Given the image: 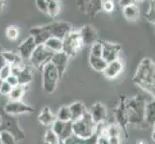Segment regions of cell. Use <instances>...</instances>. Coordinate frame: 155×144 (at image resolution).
I'll return each mask as SVG.
<instances>
[{
  "instance_id": "obj_1",
  "label": "cell",
  "mask_w": 155,
  "mask_h": 144,
  "mask_svg": "<svg viewBox=\"0 0 155 144\" xmlns=\"http://www.w3.org/2000/svg\"><path fill=\"white\" fill-rule=\"evenodd\" d=\"M132 82L143 91L153 96L155 94V65L150 58H143L139 62Z\"/></svg>"
},
{
  "instance_id": "obj_2",
  "label": "cell",
  "mask_w": 155,
  "mask_h": 144,
  "mask_svg": "<svg viewBox=\"0 0 155 144\" xmlns=\"http://www.w3.org/2000/svg\"><path fill=\"white\" fill-rule=\"evenodd\" d=\"M147 101L141 94L126 98L125 107L128 125L135 126L139 129H147L145 125V109Z\"/></svg>"
},
{
  "instance_id": "obj_3",
  "label": "cell",
  "mask_w": 155,
  "mask_h": 144,
  "mask_svg": "<svg viewBox=\"0 0 155 144\" xmlns=\"http://www.w3.org/2000/svg\"><path fill=\"white\" fill-rule=\"evenodd\" d=\"M97 125L93 121L89 111H86L81 118L72 121V135L79 138H87L94 135Z\"/></svg>"
},
{
  "instance_id": "obj_4",
  "label": "cell",
  "mask_w": 155,
  "mask_h": 144,
  "mask_svg": "<svg viewBox=\"0 0 155 144\" xmlns=\"http://www.w3.org/2000/svg\"><path fill=\"white\" fill-rule=\"evenodd\" d=\"M0 115L2 117L1 124H0V132H8L12 135L17 141H20L24 139L25 132L19 126L18 118L15 115H10L0 109Z\"/></svg>"
},
{
  "instance_id": "obj_5",
  "label": "cell",
  "mask_w": 155,
  "mask_h": 144,
  "mask_svg": "<svg viewBox=\"0 0 155 144\" xmlns=\"http://www.w3.org/2000/svg\"><path fill=\"white\" fill-rule=\"evenodd\" d=\"M84 48L79 31H71L63 39L62 51L71 58L76 56Z\"/></svg>"
},
{
  "instance_id": "obj_6",
  "label": "cell",
  "mask_w": 155,
  "mask_h": 144,
  "mask_svg": "<svg viewBox=\"0 0 155 144\" xmlns=\"http://www.w3.org/2000/svg\"><path fill=\"white\" fill-rule=\"evenodd\" d=\"M41 72H42V88H44V90L46 93L52 94L56 90L58 82L60 81L56 68L51 62H48L41 69Z\"/></svg>"
},
{
  "instance_id": "obj_7",
  "label": "cell",
  "mask_w": 155,
  "mask_h": 144,
  "mask_svg": "<svg viewBox=\"0 0 155 144\" xmlns=\"http://www.w3.org/2000/svg\"><path fill=\"white\" fill-rule=\"evenodd\" d=\"M127 96L122 94L120 95V102L117 104V108L113 110L114 113V117L117 121V124L120 126L121 129L122 136H124V138L127 139L128 138V119H127V113H126V107H125V102H126Z\"/></svg>"
},
{
  "instance_id": "obj_8",
  "label": "cell",
  "mask_w": 155,
  "mask_h": 144,
  "mask_svg": "<svg viewBox=\"0 0 155 144\" xmlns=\"http://www.w3.org/2000/svg\"><path fill=\"white\" fill-rule=\"evenodd\" d=\"M53 56V52L49 51L47 48L44 45H38L36 46L35 50L32 53V55L29 59V62L31 66H33L37 69L41 71V69L46 63L50 62V60Z\"/></svg>"
},
{
  "instance_id": "obj_9",
  "label": "cell",
  "mask_w": 155,
  "mask_h": 144,
  "mask_svg": "<svg viewBox=\"0 0 155 144\" xmlns=\"http://www.w3.org/2000/svg\"><path fill=\"white\" fill-rule=\"evenodd\" d=\"M44 27L49 33L50 37L58 38L62 40L68 33L72 31L71 25L66 21H56V22L44 25Z\"/></svg>"
},
{
  "instance_id": "obj_10",
  "label": "cell",
  "mask_w": 155,
  "mask_h": 144,
  "mask_svg": "<svg viewBox=\"0 0 155 144\" xmlns=\"http://www.w3.org/2000/svg\"><path fill=\"white\" fill-rule=\"evenodd\" d=\"M3 110L10 115H18L22 114H32L34 113L35 109L32 106L25 104L21 100L18 101H8L5 104Z\"/></svg>"
},
{
  "instance_id": "obj_11",
  "label": "cell",
  "mask_w": 155,
  "mask_h": 144,
  "mask_svg": "<svg viewBox=\"0 0 155 144\" xmlns=\"http://www.w3.org/2000/svg\"><path fill=\"white\" fill-rule=\"evenodd\" d=\"M102 42V54L101 58L108 63L115 60L120 59V54L121 52V45L119 43L109 41H101Z\"/></svg>"
},
{
  "instance_id": "obj_12",
  "label": "cell",
  "mask_w": 155,
  "mask_h": 144,
  "mask_svg": "<svg viewBox=\"0 0 155 144\" xmlns=\"http://www.w3.org/2000/svg\"><path fill=\"white\" fill-rule=\"evenodd\" d=\"M51 130L59 137V140H65L72 136V121L64 122L56 119L51 126Z\"/></svg>"
},
{
  "instance_id": "obj_13",
  "label": "cell",
  "mask_w": 155,
  "mask_h": 144,
  "mask_svg": "<svg viewBox=\"0 0 155 144\" xmlns=\"http://www.w3.org/2000/svg\"><path fill=\"white\" fill-rule=\"evenodd\" d=\"M68 60H69V57L63 51L53 53V56L50 60V62L55 66L56 70L58 72V75H59V79L60 80L63 79L64 75H65V73L67 71Z\"/></svg>"
},
{
  "instance_id": "obj_14",
  "label": "cell",
  "mask_w": 155,
  "mask_h": 144,
  "mask_svg": "<svg viewBox=\"0 0 155 144\" xmlns=\"http://www.w3.org/2000/svg\"><path fill=\"white\" fill-rule=\"evenodd\" d=\"M80 37L84 46H92L94 42L98 40L97 32L93 25H85L79 30Z\"/></svg>"
},
{
  "instance_id": "obj_15",
  "label": "cell",
  "mask_w": 155,
  "mask_h": 144,
  "mask_svg": "<svg viewBox=\"0 0 155 144\" xmlns=\"http://www.w3.org/2000/svg\"><path fill=\"white\" fill-rule=\"evenodd\" d=\"M89 114H90L91 117H92L93 121L97 125L104 124V122L107 119V116H108L105 105L100 102L94 103L92 106V108H91Z\"/></svg>"
},
{
  "instance_id": "obj_16",
  "label": "cell",
  "mask_w": 155,
  "mask_h": 144,
  "mask_svg": "<svg viewBox=\"0 0 155 144\" xmlns=\"http://www.w3.org/2000/svg\"><path fill=\"white\" fill-rule=\"evenodd\" d=\"M36 43L34 41L33 37L29 36L27 39H25L23 41H21L18 47V53L20 58L23 61H29V59L32 55V53L36 48Z\"/></svg>"
},
{
  "instance_id": "obj_17",
  "label": "cell",
  "mask_w": 155,
  "mask_h": 144,
  "mask_svg": "<svg viewBox=\"0 0 155 144\" xmlns=\"http://www.w3.org/2000/svg\"><path fill=\"white\" fill-rule=\"evenodd\" d=\"M12 74L17 76L18 80V84L20 86H27L32 81L33 75L32 71L28 66H21L18 67H12Z\"/></svg>"
},
{
  "instance_id": "obj_18",
  "label": "cell",
  "mask_w": 155,
  "mask_h": 144,
  "mask_svg": "<svg viewBox=\"0 0 155 144\" xmlns=\"http://www.w3.org/2000/svg\"><path fill=\"white\" fill-rule=\"evenodd\" d=\"M122 71H124V63H122V62L120 59H117V60H115L113 62L107 63V66L102 71V73L105 78L113 80L116 79L117 77H119Z\"/></svg>"
},
{
  "instance_id": "obj_19",
  "label": "cell",
  "mask_w": 155,
  "mask_h": 144,
  "mask_svg": "<svg viewBox=\"0 0 155 144\" xmlns=\"http://www.w3.org/2000/svg\"><path fill=\"white\" fill-rule=\"evenodd\" d=\"M29 35L33 37L34 41L36 45H41L46 41L47 39L50 38L49 33L45 30V28L42 26H35V27L31 28L29 30Z\"/></svg>"
},
{
  "instance_id": "obj_20",
  "label": "cell",
  "mask_w": 155,
  "mask_h": 144,
  "mask_svg": "<svg viewBox=\"0 0 155 144\" xmlns=\"http://www.w3.org/2000/svg\"><path fill=\"white\" fill-rule=\"evenodd\" d=\"M39 122L44 126H52L56 120V115L51 111L49 107H44L38 115Z\"/></svg>"
},
{
  "instance_id": "obj_21",
  "label": "cell",
  "mask_w": 155,
  "mask_h": 144,
  "mask_svg": "<svg viewBox=\"0 0 155 144\" xmlns=\"http://www.w3.org/2000/svg\"><path fill=\"white\" fill-rule=\"evenodd\" d=\"M155 124V101L154 98L147 102L145 109V125L146 128L154 127Z\"/></svg>"
},
{
  "instance_id": "obj_22",
  "label": "cell",
  "mask_w": 155,
  "mask_h": 144,
  "mask_svg": "<svg viewBox=\"0 0 155 144\" xmlns=\"http://www.w3.org/2000/svg\"><path fill=\"white\" fill-rule=\"evenodd\" d=\"M68 109L71 114V121H75L79 118H81L82 115L86 113V106L81 101H76L68 106Z\"/></svg>"
},
{
  "instance_id": "obj_23",
  "label": "cell",
  "mask_w": 155,
  "mask_h": 144,
  "mask_svg": "<svg viewBox=\"0 0 155 144\" xmlns=\"http://www.w3.org/2000/svg\"><path fill=\"white\" fill-rule=\"evenodd\" d=\"M2 55L7 65H10L12 67H18L23 66V60L20 58L18 53L13 51H3Z\"/></svg>"
},
{
  "instance_id": "obj_24",
  "label": "cell",
  "mask_w": 155,
  "mask_h": 144,
  "mask_svg": "<svg viewBox=\"0 0 155 144\" xmlns=\"http://www.w3.org/2000/svg\"><path fill=\"white\" fill-rule=\"evenodd\" d=\"M122 9V14L128 21H136L140 17V9L136 4H131Z\"/></svg>"
},
{
  "instance_id": "obj_25",
  "label": "cell",
  "mask_w": 155,
  "mask_h": 144,
  "mask_svg": "<svg viewBox=\"0 0 155 144\" xmlns=\"http://www.w3.org/2000/svg\"><path fill=\"white\" fill-rule=\"evenodd\" d=\"M42 45L53 53L61 52L63 49V40L58 38H54V37H50Z\"/></svg>"
},
{
  "instance_id": "obj_26",
  "label": "cell",
  "mask_w": 155,
  "mask_h": 144,
  "mask_svg": "<svg viewBox=\"0 0 155 144\" xmlns=\"http://www.w3.org/2000/svg\"><path fill=\"white\" fill-rule=\"evenodd\" d=\"M89 62L91 67L97 72H102L107 66V62L101 57H94L91 55L89 57Z\"/></svg>"
},
{
  "instance_id": "obj_27",
  "label": "cell",
  "mask_w": 155,
  "mask_h": 144,
  "mask_svg": "<svg viewBox=\"0 0 155 144\" xmlns=\"http://www.w3.org/2000/svg\"><path fill=\"white\" fill-rule=\"evenodd\" d=\"M102 132L107 136H121L122 133L120 126L117 123H111L107 126L102 127Z\"/></svg>"
},
{
  "instance_id": "obj_28",
  "label": "cell",
  "mask_w": 155,
  "mask_h": 144,
  "mask_svg": "<svg viewBox=\"0 0 155 144\" xmlns=\"http://www.w3.org/2000/svg\"><path fill=\"white\" fill-rule=\"evenodd\" d=\"M61 4L59 0H51L47 5V15L52 18H56L60 14Z\"/></svg>"
},
{
  "instance_id": "obj_29",
  "label": "cell",
  "mask_w": 155,
  "mask_h": 144,
  "mask_svg": "<svg viewBox=\"0 0 155 144\" xmlns=\"http://www.w3.org/2000/svg\"><path fill=\"white\" fill-rule=\"evenodd\" d=\"M25 88L26 87L25 86H18L17 87H14L11 90V92L9 93V100L10 101H18L22 98V96L25 92Z\"/></svg>"
},
{
  "instance_id": "obj_30",
  "label": "cell",
  "mask_w": 155,
  "mask_h": 144,
  "mask_svg": "<svg viewBox=\"0 0 155 144\" xmlns=\"http://www.w3.org/2000/svg\"><path fill=\"white\" fill-rule=\"evenodd\" d=\"M56 119L60 121H64V122L71 121V110L68 109V106H62L61 108L58 110L56 114Z\"/></svg>"
},
{
  "instance_id": "obj_31",
  "label": "cell",
  "mask_w": 155,
  "mask_h": 144,
  "mask_svg": "<svg viewBox=\"0 0 155 144\" xmlns=\"http://www.w3.org/2000/svg\"><path fill=\"white\" fill-rule=\"evenodd\" d=\"M18 36H19V30L17 26L11 25L6 28V37L8 40H18Z\"/></svg>"
},
{
  "instance_id": "obj_32",
  "label": "cell",
  "mask_w": 155,
  "mask_h": 144,
  "mask_svg": "<svg viewBox=\"0 0 155 144\" xmlns=\"http://www.w3.org/2000/svg\"><path fill=\"white\" fill-rule=\"evenodd\" d=\"M149 5H148V9L147 11V13L145 14L146 19L152 24H154V20H155V4H154V0H148Z\"/></svg>"
},
{
  "instance_id": "obj_33",
  "label": "cell",
  "mask_w": 155,
  "mask_h": 144,
  "mask_svg": "<svg viewBox=\"0 0 155 144\" xmlns=\"http://www.w3.org/2000/svg\"><path fill=\"white\" fill-rule=\"evenodd\" d=\"M45 144H58L59 143V137L56 136V134L50 129L46 131L45 135Z\"/></svg>"
},
{
  "instance_id": "obj_34",
  "label": "cell",
  "mask_w": 155,
  "mask_h": 144,
  "mask_svg": "<svg viewBox=\"0 0 155 144\" xmlns=\"http://www.w3.org/2000/svg\"><path fill=\"white\" fill-rule=\"evenodd\" d=\"M0 140L2 144H15L17 140L15 138L8 132H0Z\"/></svg>"
},
{
  "instance_id": "obj_35",
  "label": "cell",
  "mask_w": 155,
  "mask_h": 144,
  "mask_svg": "<svg viewBox=\"0 0 155 144\" xmlns=\"http://www.w3.org/2000/svg\"><path fill=\"white\" fill-rule=\"evenodd\" d=\"M101 54H102V42L100 40H97L91 46L90 55L94 57H101Z\"/></svg>"
},
{
  "instance_id": "obj_36",
  "label": "cell",
  "mask_w": 155,
  "mask_h": 144,
  "mask_svg": "<svg viewBox=\"0 0 155 144\" xmlns=\"http://www.w3.org/2000/svg\"><path fill=\"white\" fill-rule=\"evenodd\" d=\"M101 8L108 14L113 13V11L115 9L113 0H101Z\"/></svg>"
},
{
  "instance_id": "obj_37",
  "label": "cell",
  "mask_w": 155,
  "mask_h": 144,
  "mask_svg": "<svg viewBox=\"0 0 155 144\" xmlns=\"http://www.w3.org/2000/svg\"><path fill=\"white\" fill-rule=\"evenodd\" d=\"M11 74H12V66L10 65H5L3 67L0 68V78L2 81H5Z\"/></svg>"
},
{
  "instance_id": "obj_38",
  "label": "cell",
  "mask_w": 155,
  "mask_h": 144,
  "mask_svg": "<svg viewBox=\"0 0 155 144\" xmlns=\"http://www.w3.org/2000/svg\"><path fill=\"white\" fill-rule=\"evenodd\" d=\"M36 7L40 12L42 14H47V5H48V1L47 0H36Z\"/></svg>"
},
{
  "instance_id": "obj_39",
  "label": "cell",
  "mask_w": 155,
  "mask_h": 144,
  "mask_svg": "<svg viewBox=\"0 0 155 144\" xmlns=\"http://www.w3.org/2000/svg\"><path fill=\"white\" fill-rule=\"evenodd\" d=\"M12 87L10 86V85L6 82V81H3L1 87H0V93L2 95H6L8 96L9 93L11 92V90H12Z\"/></svg>"
},
{
  "instance_id": "obj_40",
  "label": "cell",
  "mask_w": 155,
  "mask_h": 144,
  "mask_svg": "<svg viewBox=\"0 0 155 144\" xmlns=\"http://www.w3.org/2000/svg\"><path fill=\"white\" fill-rule=\"evenodd\" d=\"M97 144H109V137L102 132V129H101L100 134L97 136Z\"/></svg>"
},
{
  "instance_id": "obj_41",
  "label": "cell",
  "mask_w": 155,
  "mask_h": 144,
  "mask_svg": "<svg viewBox=\"0 0 155 144\" xmlns=\"http://www.w3.org/2000/svg\"><path fill=\"white\" fill-rule=\"evenodd\" d=\"M11 87L12 88H14V87H17V86H18V78H17V76L15 75H14V74H11V75L5 80Z\"/></svg>"
},
{
  "instance_id": "obj_42",
  "label": "cell",
  "mask_w": 155,
  "mask_h": 144,
  "mask_svg": "<svg viewBox=\"0 0 155 144\" xmlns=\"http://www.w3.org/2000/svg\"><path fill=\"white\" fill-rule=\"evenodd\" d=\"M109 144H121V136H109Z\"/></svg>"
},
{
  "instance_id": "obj_43",
  "label": "cell",
  "mask_w": 155,
  "mask_h": 144,
  "mask_svg": "<svg viewBox=\"0 0 155 144\" xmlns=\"http://www.w3.org/2000/svg\"><path fill=\"white\" fill-rule=\"evenodd\" d=\"M135 3H136L135 0H119V5L121 8L128 6V5H131V4H135Z\"/></svg>"
},
{
  "instance_id": "obj_44",
  "label": "cell",
  "mask_w": 155,
  "mask_h": 144,
  "mask_svg": "<svg viewBox=\"0 0 155 144\" xmlns=\"http://www.w3.org/2000/svg\"><path fill=\"white\" fill-rule=\"evenodd\" d=\"M2 52L3 50L1 49V47H0V68L3 67L5 65H6V62H5L4 58H3V55H2Z\"/></svg>"
},
{
  "instance_id": "obj_45",
  "label": "cell",
  "mask_w": 155,
  "mask_h": 144,
  "mask_svg": "<svg viewBox=\"0 0 155 144\" xmlns=\"http://www.w3.org/2000/svg\"><path fill=\"white\" fill-rule=\"evenodd\" d=\"M4 6H5V0H0V14L3 12Z\"/></svg>"
},
{
  "instance_id": "obj_46",
  "label": "cell",
  "mask_w": 155,
  "mask_h": 144,
  "mask_svg": "<svg viewBox=\"0 0 155 144\" xmlns=\"http://www.w3.org/2000/svg\"><path fill=\"white\" fill-rule=\"evenodd\" d=\"M137 144H147V142L145 141V140H140V141L137 142Z\"/></svg>"
},
{
  "instance_id": "obj_47",
  "label": "cell",
  "mask_w": 155,
  "mask_h": 144,
  "mask_svg": "<svg viewBox=\"0 0 155 144\" xmlns=\"http://www.w3.org/2000/svg\"><path fill=\"white\" fill-rule=\"evenodd\" d=\"M154 132H155V131H154V128H153V131H152V135H151V136H152L151 137H152V140H153V141L155 140V138H154Z\"/></svg>"
},
{
  "instance_id": "obj_48",
  "label": "cell",
  "mask_w": 155,
  "mask_h": 144,
  "mask_svg": "<svg viewBox=\"0 0 155 144\" xmlns=\"http://www.w3.org/2000/svg\"><path fill=\"white\" fill-rule=\"evenodd\" d=\"M2 83H3V81H2V80H1V78H0V87H1Z\"/></svg>"
},
{
  "instance_id": "obj_49",
  "label": "cell",
  "mask_w": 155,
  "mask_h": 144,
  "mask_svg": "<svg viewBox=\"0 0 155 144\" xmlns=\"http://www.w3.org/2000/svg\"><path fill=\"white\" fill-rule=\"evenodd\" d=\"M136 2H141V1H143V0H135Z\"/></svg>"
},
{
  "instance_id": "obj_50",
  "label": "cell",
  "mask_w": 155,
  "mask_h": 144,
  "mask_svg": "<svg viewBox=\"0 0 155 144\" xmlns=\"http://www.w3.org/2000/svg\"><path fill=\"white\" fill-rule=\"evenodd\" d=\"M1 121H2V117H1V115H0V124H1Z\"/></svg>"
},
{
  "instance_id": "obj_51",
  "label": "cell",
  "mask_w": 155,
  "mask_h": 144,
  "mask_svg": "<svg viewBox=\"0 0 155 144\" xmlns=\"http://www.w3.org/2000/svg\"><path fill=\"white\" fill-rule=\"evenodd\" d=\"M47 1H48V2H49V1H51V0H47ZM59 1H60V0H59Z\"/></svg>"
},
{
  "instance_id": "obj_52",
  "label": "cell",
  "mask_w": 155,
  "mask_h": 144,
  "mask_svg": "<svg viewBox=\"0 0 155 144\" xmlns=\"http://www.w3.org/2000/svg\"><path fill=\"white\" fill-rule=\"evenodd\" d=\"M0 144H2V143H1V140H0Z\"/></svg>"
}]
</instances>
